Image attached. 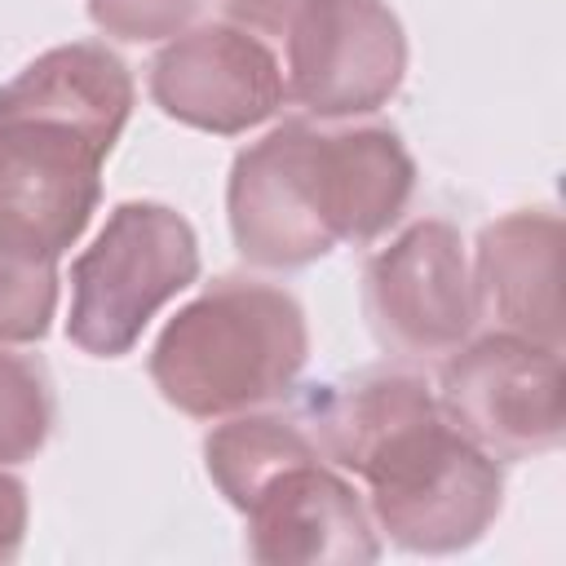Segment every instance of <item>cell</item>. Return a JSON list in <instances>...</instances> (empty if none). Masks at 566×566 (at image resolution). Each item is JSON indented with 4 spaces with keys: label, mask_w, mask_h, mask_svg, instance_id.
Instances as JSON below:
<instances>
[{
    "label": "cell",
    "mask_w": 566,
    "mask_h": 566,
    "mask_svg": "<svg viewBox=\"0 0 566 566\" xmlns=\"http://www.w3.org/2000/svg\"><path fill=\"white\" fill-rule=\"evenodd\" d=\"M248 557L261 566H363L380 557L358 486L314 447L270 469L239 504Z\"/></svg>",
    "instance_id": "obj_9"
},
{
    "label": "cell",
    "mask_w": 566,
    "mask_h": 566,
    "mask_svg": "<svg viewBox=\"0 0 566 566\" xmlns=\"http://www.w3.org/2000/svg\"><path fill=\"white\" fill-rule=\"evenodd\" d=\"M106 150L49 119H0V252L66 256L102 199Z\"/></svg>",
    "instance_id": "obj_7"
},
{
    "label": "cell",
    "mask_w": 566,
    "mask_h": 566,
    "mask_svg": "<svg viewBox=\"0 0 566 566\" xmlns=\"http://www.w3.org/2000/svg\"><path fill=\"white\" fill-rule=\"evenodd\" d=\"M53 433V385L27 354L0 349V464L31 460Z\"/></svg>",
    "instance_id": "obj_13"
},
{
    "label": "cell",
    "mask_w": 566,
    "mask_h": 566,
    "mask_svg": "<svg viewBox=\"0 0 566 566\" xmlns=\"http://www.w3.org/2000/svg\"><path fill=\"white\" fill-rule=\"evenodd\" d=\"M305 358L310 327L301 301L274 283L226 274L164 323L146 367L168 407L221 420L283 398Z\"/></svg>",
    "instance_id": "obj_3"
},
{
    "label": "cell",
    "mask_w": 566,
    "mask_h": 566,
    "mask_svg": "<svg viewBox=\"0 0 566 566\" xmlns=\"http://www.w3.org/2000/svg\"><path fill=\"white\" fill-rule=\"evenodd\" d=\"M416 195V159L389 124L287 119L234 155L226 221L243 261L301 270L340 243L380 239Z\"/></svg>",
    "instance_id": "obj_2"
},
{
    "label": "cell",
    "mask_w": 566,
    "mask_h": 566,
    "mask_svg": "<svg viewBox=\"0 0 566 566\" xmlns=\"http://www.w3.org/2000/svg\"><path fill=\"white\" fill-rule=\"evenodd\" d=\"M442 416L495 460L544 455L562 442V349L486 332L438 371Z\"/></svg>",
    "instance_id": "obj_6"
},
{
    "label": "cell",
    "mask_w": 566,
    "mask_h": 566,
    "mask_svg": "<svg viewBox=\"0 0 566 566\" xmlns=\"http://www.w3.org/2000/svg\"><path fill=\"white\" fill-rule=\"evenodd\" d=\"M133 75L102 40H71L0 84V119H49L84 133L106 155L133 115Z\"/></svg>",
    "instance_id": "obj_12"
},
{
    "label": "cell",
    "mask_w": 566,
    "mask_h": 566,
    "mask_svg": "<svg viewBox=\"0 0 566 566\" xmlns=\"http://www.w3.org/2000/svg\"><path fill=\"white\" fill-rule=\"evenodd\" d=\"M318 451L367 482L371 522L407 553H460L504 504L500 460L464 438L424 376L376 367L314 398Z\"/></svg>",
    "instance_id": "obj_1"
},
{
    "label": "cell",
    "mask_w": 566,
    "mask_h": 566,
    "mask_svg": "<svg viewBox=\"0 0 566 566\" xmlns=\"http://www.w3.org/2000/svg\"><path fill=\"white\" fill-rule=\"evenodd\" d=\"M199 279L195 226L150 199L111 208L97 239L71 261L66 336L93 358L128 354L146 323Z\"/></svg>",
    "instance_id": "obj_5"
},
{
    "label": "cell",
    "mask_w": 566,
    "mask_h": 566,
    "mask_svg": "<svg viewBox=\"0 0 566 566\" xmlns=\"http://www.w3.org/2000/svg\"><path fill=\"white\" fill-rule=\"evenodd\" d=\"M287 97L283 62L265 35L226 18L186 27L150 62V102L199 133L239 137Z\"/></svg>",
    "instance_id": "obj_10"
},
{
    "label": "cell",
    "mask_w": 566,
    "mask_h": 566,
    "mask_svg": "<svg viewBox=\"0 0 566 566\" xmlns=\"http://www.w3.org/2000/svg\"><path fill=\"white\" fill-rule=\"evenodd\" d=\"M363 314L376 340L407 358L451 354L478 323L464 239L442 217L411 221L363 270Z\"/></svg>",
    "instance_id": "obj_8"
},
{
    "label": "cell",
    "mask_w": 566,
    "mask_h": 566,
    "mask_svg": "<svg viewBox=\"0 0 566 566\" xmlns=\"http://www.w3.org/2000/svg\"><path fill=\"white\" fill-rule=\"evenodd\" d=\"M473 301L495 332L562 349V217L517 208L478 234Z\"/></svg>",
    "instance_id": "obj_11"
},
{
    "label": "cell",
    "mask_w": 566,
    "mask_h": 566,
    "mask_svg": "<svg viewBox=\"0 0 566 566\" xmlns=\"http://www.w3.org/2000/svg\"><path fill=\"white\" fill-rule=\"evenodd\" d=\"M27 482L13 478L4 464H0V562L18 557L22 539H27Z\"/></svg>",
    "instance_id": "obj_16"
},
{
    "label": "cell",
    "mask_w": 566,
    "mask_h": 566,
    "mask_svg": "<svg viewBox=\"0 0 566 566\" xmlns=\"http://www.w3.org/2000/svg\"><path fill=\"white\" fill-rule=\"evenodd\" d=\"M230 18L279 40L283 84L318 119L380 111L407 75V31L385 0H230Z\"/></svg>",
    "instance_id": "obj_4"
},
{
    "label": "cell",
    "mask_w": 566,
    "mask_h": 566,
    "mask_svg": "<svg viewBox=\"0 0 566 566\" xmlns=\"http://www.w3.org/2000/svg\"><path fill=\"white\" fill-rule=\"evenodd\" d=\"M84 4L97 31L128 44L172 40L199 13V0H84Z\"/></svg>",
    "instance_id": "obj_15"
},
{
    "label": "cell",
    "mask_w": 566,
    "mask_h": 566,
    "mask_svg": "<svg viewBox=\"0 0 566 566\" xmlns=\"http://www.w3.org/2000/svg\"><path fill=\"white\" fill-rule=\"evenodd\" d=\"M57 314V265L0 252V345L44 340Z\"/></svg>",
    "instance_id": "obj_14"
}]
</instances>
